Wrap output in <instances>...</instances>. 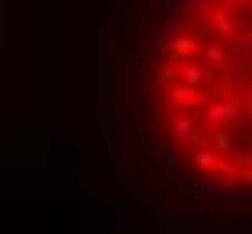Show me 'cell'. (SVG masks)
Returning a JSON list of instances; mask_svg holds the SVG:
<instances>
[{
    "mask_svg": "<svg viewBox=\"0 0 252 234\" xmlns=\"http://www.w3.org/2000/svg\"><path fill=\"white\" fill-rule=\"evenodd\" d=\"M130 68L141 155L180 195H245L249 0H144Z\"/></svg>",
    "mask_w": 252,
    "mask_h": 234,
    "instance_id": "6da1fadb",
    "label": "cell"
}]
</instances>
